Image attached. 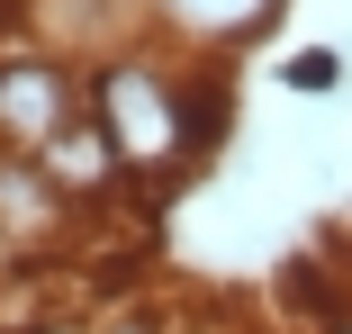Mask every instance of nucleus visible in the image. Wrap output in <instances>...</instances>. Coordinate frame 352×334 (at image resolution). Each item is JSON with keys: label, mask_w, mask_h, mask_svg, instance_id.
<instances>
[{"label": "nucleus", "mask_w": 352, "mask_h": 334, "mask_svg": "<svg viewBox=\"0 0 352 334\" xmlns=\"http://www.w3.org/2000/svg\"><path fill=\"white\" fill-rule=\"evenodd\" d=\"M91 109L126 154V199L135 208H172V190L226 136V63L181 54L163 36H135V45L91 63Z\"/></svg>", "instance_id": "f257e3e1"}, {"label": "nucleus", "mask_w": 352, "mask_h": 334, "mask_svg": "<svg viewBox=\"0 0 352 334\" xmlns=\"http://www.w3.org/2000/svg\"><path fill=\"white\" fill-rule=\"evenodd\" d=\"M82 109H91V63L54 54L36 36H0V145L10 154H36Z\"/></svg>", "instance_id": "f03ea898"}, {"label": "nucleus", "mask_w": 352, "mask_h": 334, "mask_svg": "<svg viewBox=\"0 0 352 334\" xmlns=\"http://www.w3.org/2000/svg\"><path fill=\"white\" fill-rule=\"evenodd\" d=\"M0 36H36L73 63H100L135 36H154V10L145 0H10L0 10Z\"/></svg>", "instance_id": "7ed1b4c3"}, {"label": "nucleus", "mask_w": 352, "mask_h": 334, "mask_svg": "<svg viewBox=\"0 0 352 334\" xmlns=\"http://www.w3.org/2000/svg\"><path fill=\"white\" fill-rule=\"evenodd\" d=\"M82 199L63 190L36 154H10L0 145V244H10L19 262H54V253H73V235H82Z\"/></svg>", "instance_id": "20e7f679"}, {"label": "nucleus", "mask_w": 352, "mask_h": 334, "mask_svg": "<svg viewBox=\"0 0 352 334\" xmlns=\"http://www.w3.org/2000/svg\"><path fill=\"white\" fill-rule=\"evenodd\" d=\"M145 10H154V36H163V45L235 63L253 36H271L280 0H145Z\"/></svg>", "instance_id": "39448f33"}, {"label": "nucleus", "mask_w": 352, "mask_h": 334, "mask_svg": "<svg viewBox=\"0 0 352 334\" xmlns=\"http://www.w3.org/2000/svg\"><path fill=\"white\" fill-rule=\"evenodd\" d=\"M36 163H45L63 190H73L91 217L109 208V199H126V154H118V136H109V126H100V109H82L63 136H45V145H36Z\"/></svg>", "instance_id": "423d86ee"}, {"label": "nucleus", "mask_w": 352, "mask_h": 334, "mask_svg": "<svg viewBox=\"0 0 352 334\" xmlns=\"http://www.w3.org/2000/svg\"><path fill=\"white\" fill-rule=\"evenodd\" d=\"M280 91H298V100H334V91H343V54H334V45H298L289 63H280Z\"/></svg>", "instance_id": "0eeeda50"}, {"label": "nucleus", "mask_w": 352, "mask_h": 334, "mask_svg": "<svg viewBox=\"0 0 352 334\" xmlns=\"http://www.w3.org/2000/svg\"><path fill=\"white\" fill-rule=\"evenodd\" d=\"M91 334H172V325H163L154 307H118V316H109V325H91Z\"/></svg>", "instance_id": "6e6552de"}]
</instances>
